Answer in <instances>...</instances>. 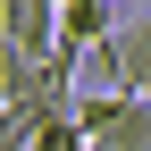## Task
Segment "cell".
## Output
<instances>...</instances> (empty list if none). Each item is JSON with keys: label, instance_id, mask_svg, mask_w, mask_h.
<instances>
[{"label": "cell", "instance_id": "6da1fadb", "mask_svg": "<svg viewBox=\"0 0 151 151\" xmlns=\"http://www.w3.org/2000/svg\"><path fill=\"white\" fill-rule=\"evenodd\" d=\"M101 67H109V84L151 92V9L143 17H118V34L101 42Z\"/></svg>", "mask_w": 151, "mask_h": 151}, {"label": "cell", "instance_id": "7a4b0ae2", "mask_svg": "<svg viewBox=\"0 0 151 151\" xmlns=\"http://www.w3.org/2000/svg\"><path fill=\"white\" fill-rule=\"evenodd\" d=\"M118 9H126V0H59V42L101 50L109 34H118Z\"/></svg>", "mask_w": 151, "mask_h": 151}, {"label": "cell", "instance_id": "3957f363", "mask_svg": "<svg viewBox=\"0 0 151 151\" xmlns=\"http://www.w3.org/2000/svg\"><path fill=\"white\" fill-rule=\"evenodd\" d=\"M0 34L25 50H50L59 42V0H0Z\"/></svg>", "mask_w": 151, "mask_h": 151}, {"label": "cell", "instance_id": "277c9868", "mask_svg": "<svg viewBox=\"0 0 151 151\" xmlns=\"http://www.w3.org/2000/svg\"><path fill=\"white\" fill-rule=\"evenodd\" d=\"M101 143H109V151H151V92H126L118 126H109Z\"/></svg>", "mask_w": 151, "mask_h": 151}, {"label": "cell", "instance_id": "5b68a950", "mask_svg": "<svg viewBox=\"0 0 151 151\" xmlns=\"http://www.w3.org/2000/svg\"><path fill=\"white\" fill-rule=\"evenodd\" d=\"M118 109H126V84H109V92H76V126H84L92 143L118 126Z\"/></svg>", "mask_w": 151, "mask_h": 151}, {"label": "cell", "instance_id": "8992f818", "mask_svg": "<svg viewBox=\"0 0 151 151\" xmlns=\"http://www.w3.org/2000/svg\"><path fill=\"white\" fill-rule=\"evenodd\" d=\"M134 9H151V0H134Z\"/></svg>", "mask_w": 151, "mask_h": 151}]
</instances>
